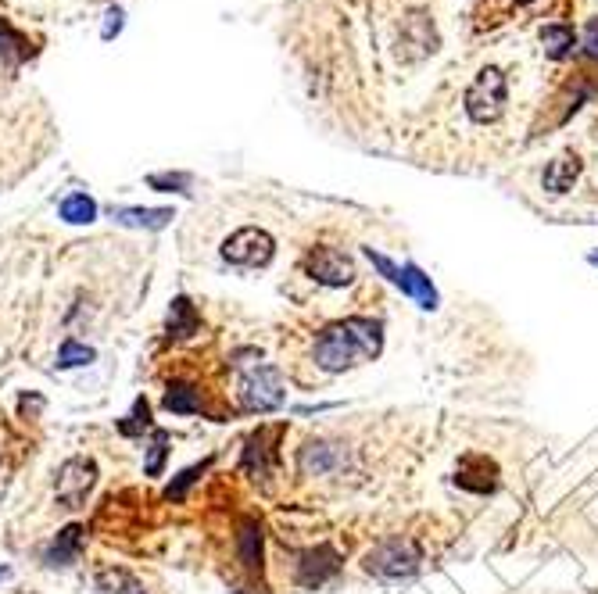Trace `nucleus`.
Segmentation results:
<instances>
[{
    "instance_id": "1",
    "label": "nucleus",
    "mask_w": 598,
    "mask_h": 594,
    "mask_svg": "<svg viewBox=\"0 0 598 594\" xmlns=\"http://www.w3.org/2000/svg\"><path fill=\"white\" fill-rule=\"evenodd\" d=\"M384 351V326L366 315H351L344 323L326 326L316 340V365L323 373H344L351 365L373 362Z\"/></svg>"
},
{
    "instance_id": "2",
    "label": "nucleus",
    "mask_w": 598,
    "mask_h": 594,
    "mask_svg": "<svg viewBox=\"0 0 598 594\" xmlns=\"http://www.w3.org/2000/svg\"><path fill=\"white\" fill-rule=\"evenodd\" d=\"M237 398L244 412H276L287 401V387L276 365H255L251 373H244L237 387Z\"/></svg>"
},
{
    "instance_id": "3",
    "label": "nucleus",
    "mask_w": 598,
    "mask_h": 594,
    "mask_svg": "<svg viewBox=\"0 0 598 594\" xmlns=\"http://www.w3.org/2000/svg\"><path fill=\"white\" fill-rule=\"evenodd\" d=\"M505 111V72L502 68H484L473 86L466 90V115L473 122H495Z\"/></svg>"
},
{
    "instance_id": "4",
    "label": "nucleus",
    "mask_w": 598,
    "mask_h": 594,
    "mask_svg": "<svg viewBox=\"0 0 598 594\" xmlns=\"http://www.w3.org/2000/svg\"><path fill=\"white\" fill-rule=\"evenodd\" d=\"M362 566L380 580H409L419 569V552L409 541H384L376 544L373 552H366Z\"/></svg>"
},
{
    "instance_id": "5",
    "label": "nucleus",
    "mask_w": 598,
    "mask_h": 594,
    "mask_svg": "<svg viewBox=\"0 0 598 594\" xmlns=\"http://www.w3.org/2000/svg\"><path fill=\"white\" fill-rule=\"evenodd\" d=\"M273 251L276 240L258 226H244L223 240V258L230 265H240V269H262V265L273 262Z\"/></svg>"
},
{
    "instance_id": "6",
    "label": "nucleus",
    "mask_w": 598,
    "mask_h": 594,
    "mask_svg": "<svg viewBox=\"0 0 598 594\" xmlns=\"http://www.w3.org/2000/svg\"><path fill=\"white\" fill-rule=\"evenodd\" d=\"M366 255H369V262L384 272L394 287H402L419 308L434 312V308H437V290H434V283H430V276H423V269H416V265H394L391 258H384L380 251H373V247H366Z\"/></svg>"
},
{
    "instance_id": "7",
    "label": "nucleus",
    "mask_w": 598,
    "mask_h": 594,
    "mask_svg": "<svg viewBox=\"0 0 598 594\" xmlns=\"http://www.w3.org/2000/svg\"><path fill=\"white\" fill-rule=\"evenodd\" d=\"M305 269L308 276L316 283H323V287H348V283L355 280V265H351V258L344 255V251H337V247H312L305 258Z\"/></svg>"
},
{
    "instance_id": "8",
    "label": "nucleus",
    "mask_w": 598,
    "mask_h": 594,
    "mask_svg": "<svg viewBox=\"0 0 598 594\" xmlns=\"http://www.w3.org/2000/svg\"><path fill=\"white\" fill-rule=\"evenodd\" d=\"M97 480V466L90 459H69L58 469V501L65 509H79Z\"/></svg>"
},
{
    "instance_id": "9",
    "label": "nucleus",
    "mask_w": 598,
    "mask_h": 594,
    "mask_svg": "<svg viewBox=\"0 0 598 594\" xmlns=\"http://www.w3.org/2000/svg\"><path fill=\"white\" fill-rule=\"evenodd\" d=\"M398 51L402 58L419 61L437 51V29L423 11H412L409 18H402V33H398Z\"/></svg>"
},
{
    "instance_id": "10",
    "label": "nucleus",
    "mask_w": 598,
    "mask_h": 594,
    "mask_svg": "<svg viewBox=\"0 0 598 594\" xmlns=\"http://www.w3.org/2000/svg\"><path fill=\"white\" fill-rule=\"evenodd\" d=\"M337 573H341V555H337L330 544H319V548L301 555V562H298V584H305V587L326 584V580L337 577Z\"/></svg>"
},
{
    "instance_id": "11",
    "label": "nucleus",
    "mask_w": 598,
    "mask_h": 594,
    "mask_svg": "<svg viewBox=\"0 0 598 594\" xmlns=\"http://www.w3.org/2000/svg\"><path fill=\"white\" fill-rule=\"evenodd\" d=\"M455 484L462 491H473V494H491L498 484V466L487 455H466L455 469Z\"/></svg>"
},
{
    "instance_id": "12",
    "label": "nucleus",
    "mask_w": 598,
    "mask_h": 594,
    "mask_svg": "<svg viewBox=\"0 0 598 594\" xmlns=\"http://www.w3.org/2000/svg\"><path fill=\"white\" fill-rule=\"evenodd\" d=\"M344 459L341 444H330V441H308L305 448L298 451V469L305 476H323L330 469H337Z\"/></svg>"
},
{
    "instance_id": "13",
    "label": "nucleus",
    "mask_w": 598,
    "mask_h": 594,
    "mask_svg": "<svg viewBox=\"0 0 598 594\" xmlns=\"http://www.w3.org/2000/svg\"><path fill=\"white\" fill-rule=\"evenodd\" d=\"M83 534H86V530L76 527V523H72V527H65L51 541V548L43 552V562H47V566H72V562L79 559V552H83Z\"/></svg>"
},
{
    "instance_id": "14",
    "label": "nucleus",
    "mask_w": 598,
    "mask_h": 594,
    "mask_svg": "<svg viewBox=\"0 0 598 594\" xmlns=\"http://www.w3.org/2000/svg\"><path fill=\"white\" fill-rule=\"evenodd\" d=\"M276 466V448L269 444V433L258 430L248 437V448H244V469L251 476H269Z\"/></svg>"
},
{
    "instance_id": "15",
    "label": "nucleus",
    "mask_w": 598,
    "mask_h": 594,
    "mask_svg": "<svg viewBox=\"0 0 598 594\" xmlns=\"http://www.w3.org/2000/svg\"><path fill=\"white\" fill-rule=\"evenodd\" d=\"M165 408H169L172 416H201L205 412V398L197 391L194 383H169V391H165Z\"/></svg>"
},
{
    "instance_id": "16",
    "label": "nucleus",
    "mask_w": 598,
    "mask_h": 594,
    "mask_svg": "<svg viewBox=\"0 0 598 594\" xmlns=\"http://www.w3.org/2000/svg\"><path fill=\"white\" fill-rule=\"evenodd\" d=\"M577 176H581V162H577L573 154H563V158H556V162H548L541 183H545L548 194H566V190H573Z\"/></svg>"
},
{
    "instance_id": "17",
    "label": "nucleus",
    "mask_w": 598,
    "mask_h": 594,
    "mask_svg": "<svg viewBox=\"0 0 598 594\" xmlns=\"http://www.w3.org/2000/svg\"><path fill=\"white\" fill-rule=\"evenodd\" d=\"M112 219L122 226H144V230H162L176 215L169 208H112Z\"/></svg>"
},
{
    "instance_id": "18",
    "label": "nucleus",
    "mask_w": 598,
    "mask_h": 594,
    "mask_svg": "<svg viewBox=\"0 0 598 594\" xmlns=\"http://www.w3.org/2000/svg\"><path fill=\"white\" fill-rule=\"evenodd\" d=\"M237 548H240V562L248 569H262V527L258 519H244L237 534Z\"/></svg>"
},
{
    "instance_id": "19",
    "label": "nucleus",
    "mask_w": 598,
    "mask_h": 594,
    "mask_svg": "<svg viewBox=\"0 0 598 594\" xmlns=\"http://www.w3.org/2000/svg\"><path fill=\"white\" fill-rule=\"evenodd\" d=\"M29 54H33V47H29L26 36L15 33V26H11L8 18H0V58L18 65V61H26Z\"/></svg>"
},
{
    "instance_id": "20",
    "label": "nucleus",
    "mask_w": 598,
    "mask_h": 594,
    "mask_svg": "<svg viewBox=\"0 0 598 594\" xmlns=\"http://www.w3.org/2000/svg\"><path fill=\"white\" fill-rule=\"evenodd\" d=\"M197 326H201V315H197V308L190 305V297H176L169 308V333L190 337V333H197Z\"/></svg>"
},
{
    "instance_id": "21",
    "label": "nucleus",
    "mask_w": 598,
    "mask_h": 594,
    "mask_svg": "<svg viewBox=\"0 0 598 594\" xmlns=\"http://www.w3.org/2000/svg\"><path fill=\"white\" fill-rule=\"evenodd\" d=\"M58 215L65 222H72V226H86V222L97 219V204H94V197H86V194H69L65 201H61Z\"/></svg>"
},
{
    "instance_id": "22",
    "label": "nucleus",
    "mask_w": 598,
    "mask_h": 594,
    "mask_svg": "<svg viewBox=\"0 0 598 594\" xmlns=\"http://www.w3.org/2000/svg\"><path fill=\"white\" fill-rule=\"evenodd\" d=\"M94 348H86L79 340H65L58 351V369H76V365H90L94 362Z\"/></svg>"
},
{
    "instance_id": "23",
    "label": "nucleus",
    "mask_w": 598,
    "mask_h": 594,
    "mask_svg": "<svg viewBox=\"0 0 598 594\" xmlns=\"http://www.w3.org/2000/svg\"><path fill=\"white\" fill-rule=\"evenodd\" d=\"M165 455H169V433H165V430H154V433H151V448H147L144 473H147V476H158V473H162Z\"/></svg>"
},
{
    "instance_id": "24",
    "label": "nucleus",
    "mask_w": 598,
    "mask_h": 594,
    "mask_svg": "<svg viewBox=\"0 0 598 594\" xmlns=\"http://www.w3.org/2000/svg\"><path fill=\"white\" fill-rule=\"evenodd\" d=\"M541 40H545V47H548V54H552V58H563V54L573 47V29L548 26V29H541Z\"/></svg>"
},
{
    "instance_id": "25",
    "label": "nucleus",
    "mask_w": 598,
    "mask_h": 594,
    "mask_svg": "<svg viewBox=\"0 0 598 594\" xmlns=\"http://www.w3.org/2000/svg\"><path fill=\"white\" fill-rule=\"evenodd\" d=\"M147 426H151V408H147V401L140 398L137 405H133V412L119 423V430L126 433V437H137V433L147 430Z\"/></svg>"
},
{
    "instance_id": "26",
    "label": "nucleus",
    "mask_w": 598,
    "mask_h": 594,
    "mask_svg": "<svg viewBox=\"0 0 598 594\" xmlns=\"http://www.w3.org/2000/svg\"><path fill=\"white\" fill-rule=\"evenodd\" d=\"M212 466V462H201V466H190L187 473H180V480H176V484H169V491H165V498L169 501H183L187 498V487L194 484L197 476H205V469Z\"/></svg>"
},
{
    "instance_id": "27",
    "label": "nucleus",
    "mask_w": 598,
    "mask_h": 594,
    "mask_svg": "<svg viewBox=\"0 0 598 594\" xmlns=\"http://www.w3.org/2000/svg\"><path fill=\"white\" fill-rule=\"evenodd\" d=\"M147 183H151L154 190H169V194H172V190H183V187H187L190 176H183V172H180V176H151Z\"/></svg>"
},
{
    "instance_id": "28",
    "label": "nucleus",
    "mask_w": 598,
    "mask_h": 594,
    "mask_svg": "<svg viewBox=\"0 0 598 594\" xmlns=\"http://www.w3.org/2000/svg\"><path fill=\"white\" fill-rule=\"evenodd\" d=\"M119 29H122V8H112V11H108V22H104L101 36H104V40H112Z\"/></svg>"
},
{
    "instance_id": "29",
    "label": "nucleus",
    "mask_w": 598,
    "mask_h": 594,
    "mask_svg": "<svg viewBox=\"0 0 598 594\" xmlns=\"http://www.w3.org/2000/svg\"><path fill=\"white\" fill-rule=\"evenodd\" d=\"M584 51H588L591 58H598V22H591V26H588V40H584Z\"/></svg>"
},
{
    "instance_id": "30",
    "label": "nucleus",
    "mask_w": 598,
    "mask_h": 594,
    "mask_svg": "<svg viewBox=\"0 0 598 594\" xmlns=\"http://www.w3.org/2000/svg\"><path fill=\"white\" fill-rule=\"evenodd\" d=\"M119 594H140L137 587H126V591H119Z\"/></svg>"
},
{
    "instance_id": "31",
    "label": "nucleus",
    "mask_w": 598,
    "mask_h": 594,
    "mask_svg": "<svg viewBox=\"0 0 598 594\" xmlns=\"http://www.w3.org/2000/svg\"><path fill=\"white\" fill-rule=\"evenodd\" d=\"M8 573H11V569H0V580H4V577H8Z\"/></svg>"
},
{
    "instance_id": "32",
    "label": "nucleus",
    "mask_w": 598,
    "mask_h": 594,
    "mask_svg": "<svg viewBox=\"0 0 598 594\" xmlns=\"http://www.w3.org/2000/svg\"><path fill=\"white\" fill-rule=\"evenodd\" d=\"M591 265H598V251H595V255H591Z\"/></svg>"
}]
</instances>
